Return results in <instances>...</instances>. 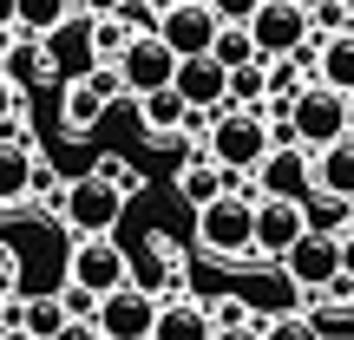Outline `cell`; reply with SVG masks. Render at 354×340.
Wrapping results in <instances>:
<instances>
[{"instance_id":"6da1fadb","label":"cell","mask_w":354,"mask_h":340,"mask_svg":"<svg viewBox=\"0 0 354 340\" xmlns=\"http://www.w3.org/2000/svg\"><path fill=\"white\" fill-rule=\"evenodd\" d=\"M354 131V112H348V99L342 92H328V86H302L295 92V105H289V144L295 151H328L335 138H348Z\"/></svg>"},{"instance_id":"7a4b0ae2","label":"cell","mask_w":354,"mask_h":340,"mask_svg":"<svg viewBox=\"0 0 354 340\" xmlns=\"http://www.w3.org/2000/svg\"><path fill=\"white\" fill-rule=\"evenodd\" d=\"M203 157H210L223 177H250L269 157V125L256 112H216L210 138H203Z\"/></svg>"},{"instance_id":"3957f363","label":"cell","mask_w":354,"mask_h":340,"mask_svg":"<svg viewBox=\"0 0 354 340\" xmlns=\"http://www.w3.org/2000/svg\"><path fill=\"white\" fill-rule=\"evenodd\" d=\"M250 197H216L197 210V249L210 255V262H250Z\"/></svg>"},{"instance_id":"277c9868","label":"cell","mask_w":354,"mask_h":340,"mask_svg":"<svg viewBox=\"0 0 354 340\" xmlns=\"http://www.w3.org/2000/svg\"><path fill=\"white\" fill-rule=\"evenodd\" d=\"M118 216H125V197H118L112 183H99V177H73L53 223H66V229H73V242H86V236H112Z\"/></svg>"},{"instance_id":"5b68a950","label":"cell","mask_w":354,"mask_h":340,"mask_svg":"<svg viewBox=\"0 0 354 340\" xmlns=\"http://www.w3.org/2000/svg\"><path fill=\"white\" fill-rule=\"evenodd\" d=\"M230 294L250 308V321H282V314H302V308H308V294L289 281V268L263 262V255H250V268H243V281Z\"/></svg>"},{"instance_id":"8992f818","label":"cell","mask_w":354,"mask_h":340,"mask_svg":"<svg viewBox=\"0 0 354 340\" xmlns=\"http://www.w3.org/2000/svg\"><path fill=\"white\" fill-rule=\"evenodd\" d=\"M250 190H256V203H295V210H302V203L315 197V164H308V151H295V144H269V157L250 170Z\"/></svg>"},{"instance_id":"52a82bcc","label":"cell","mask_w":354,"mask_h":340,"mask_svg":"<svg viewBox=\"0 0 354 340\" xmlns=\"http://www.w3.org/2000/svg\"><path fill=\"white\" fill-rule=\"evenodd\" d=\"M118 99H125V86H118L112 66H92V72L66 79V92H59V125H66V138H86Z\"/></svg>"},{"instance_id":"ba28073f","label":"cell","mask_w":354,"mask_h":340,"mask_svg":"<svg viewBox=\"0 0 354 340\" xmlns=\"http://www.w3.org/2000/svg\"><path fill=\"white\" fill-rule=\"evenodd\" d=\"M243 33H250V46H256V59H295V52L308 46V13L302 7H289V0H263V7L243 20Z\"/></svg>"},{"instance_id":"9c48e42d","label":"cell","mask_w":354,"mask_h":340,"mask_svg":"<svg viewBox=\"0 0 354 340\" xmlns=\"http://www.w3.org/2000/svg\"><path fill=\"white\" fill-rule=\"evenodd\" d=\"M66 281L86 288L92 301H105L112 288H125V249H118V236H86V242H73V255H66Z\"/></svg>"},{"instance_id":"30bf717a","label":"cell","mask_w":354,"mask_h":340,"mask_svg":"<svg viewBox=\"0 0 354 340\" xmlns=\"http://www.w3.org/2000/svg\"><path fill=\"white\" fill-rule=\"evenodd\" d=\"M112 72H118V86H125V99H151V92H171L177 59L158 46L151 33H145V39H131V46L118 52V66H112Z\"/></svg>"},{"instance_id":"8fae6325","label":"cell","mask_w":354,"mask_h":340,"mask_svg":"<svg viewBox=\"0 0 354 340\" xmlns=\"http://www.w3.org/2000/svg\"><path fill=\"white\" fill-rule=\"evenodd\" d=\"M151 321H158V301L138 288H112L99 301V314H92V328L105 340H151Z\"/></svg>"},{"instance_id":"7c38bea8","label":"cell","mask_w":354,"mask_h":340,"mask_svg":"<svg viewBox=\"0 0 354 340\" xmlns=\"http://www.w3.org/2000/svg\"><path fill=\"white\" fill-rule=\"evenodd\" d=\"M295 242H302V210H295V203H256L250 210V255L282 262Z\"/></svg>"},{"instance_id":"4fadbf2b","label":"cell","mask_w":354,"mask_h":340,"mask_svg":"<svg viewBox=\"0 0 354 340\" xmlns=\"http://www.w3.org/2000/svg\"><path fill=\"white\" fill-rule=\"evenodd\" d=\"M151 39L171 59H203L210 39H216V20H210V7H165V20H158Z\"/></svg>"},{"instance_id":"5bb4252c","label":"cell","mask_w":354,"mask_h":340,"mask_svg":"<svg viewBox=\"0 0 354 340\" xmlns=\"http://www.w3.org/2000/svg\"><path fill=\"white\" fill-rule=\"evenodd\" d=\"M223 66L216 59H177L171 72V92L184 99V112H223Z\"/></svg>"},{"instance_id":"9a60e30c","label":"cell","mask_w":354,"mask_h":340,"mask_svg":"<svg viewBox=\"0 0 354 340\" xmlns=\"http://www.w3.org/2000/svg\"><path fill=\"white\" fill-rule=\"evenodd\" d=\"M125 288L151 294V301H165V294L177 288V255H171V242H165V236L145 242V255H125Z\"/></svg>"},{"instance_id":"2e32d148","label":"cell","mask_w":354,"mask_h":340,"mask_svg":"<svg viewBox=\"0 0 354 340\" xmlns=\"http://www.w3.org/2000/svg\"><path fill=\"white\" fill-rule=\"evenodd\" d=\"M308 164H315V190H322V197L354 203V131H348V138H335L328 151H315Z\"/></svg>"},{"instance_id":"e0dca14e","label":"cell","mask_w":354,"mask_h":340,"mask_svg":"<svg viewBox=\"0 0 354 340\" xmlns=\"http://www.w3.org/2000/svg\"><path fill=\"white\" fill-rule=\"evenodd\" d=\"M315 86L354 99V33H328V39L315 46Z\"/></svg>"},{"instance_id":"ac0fdd59","label":"cell","mask_w":354,"mask_h":340,"mask_svg":"<svg viewBox=\"0 0 354 340\" xmlns=\"http://www.w3.org/2000/svg\"><path fill=\"white\" fill-rule=\"evenodd\" d=\"M73 20V0H13V33L20 39H53Z\"/></svg>"},{"instance_id":"d6986e66","label":"cell","mask_w":354,"mask_h":340,"mask_svg":"<svg viewBox=\"0 0 354 340\" xmlns=\"http://www.w3.org/2000/svg\"><path fill=\"white\" fill-rule=\"evenodd\" d=\"M151 340H210V321H203V301H158Z\"/></svg>"},{"instance_id":"ffe728a7","label":"cell","mask_w":354,"mask_h":340,"mask_svg":"<svg viewBox=\"0 0 354 340\" xmlns=\"http://www.w3.org/2000/svg\"><path fill=\"white\" fill-rule=\"evenodd\" d=\"M230 190V177L210 164V157H190V164H177V197L190 203V210H203V203H216Z\"/></svg>"},{"instance_id":"44dd1931","label":"cell","mask_w":354,"mask_h":340,"mask_svg":"<svg viewBox=\"0 0 354 340\" xmlns=\"http://www.w3.org/2000/svg\"><path fill=\"white\" fill-rule=\"evenodd\" d=\"M302 229H308V236L342 242L348 229H354V203H342V197H322V190H315V197L302 203Z\"/></svg>"},{"instance_id":"7402d4cb","label":"cell","mask_w":354,"mask_h":340,"mask_svg":"<svg viewBox=\"0 0 354 340\" xmlns=\"http://www.w3.org/2000/svg\"><path fill=\"white\" fill-rule=\"evenodd\" d=\"M138 125H145V138L177 144V125H184V99H177V92H151V99H138Z\"/></svg>"},{"instance_id":"603a6c76","label":"cell","mask_w":354,"mask_h":340,"mask_svg":"<svg viewBox=\"0 0 354 340\" xmlns=\"http://www.w3.org/2000/svg\"><path fill=\"white\" fill-rule=\"evenodd\" d=\"M26 190H33V151H20V144H0V210L26 203Z\"/></svg>"},{"instance_id":"cb8c5ba5","label":"cell","mask_w":354,"mask_h":340,"mask_svg":"<svg viewBox=\"0 0 354 340\" xmlns=\"http://www.w3.org/2000/svg\"><path fill=\"white\" fill-rule=\"evenodd\" d=\"M302 321L315 340H354V308H342V301H308Z\"/></svg>"},{"instance_id":"d4e9b609","label":"cell","mask_w":354,"mask_h":340,"mask_svg":"<svg viewBox=\"0 0 354 340\" xmlns=\"http://www.w3.org/2000/svg\"><path fill=\"white\" fill-rule=\"evenodd\" d=\"M203 59H216L223 72H236V66H256V46H250V33L243 26H216V39H210V52Z\"/></svg>"},{"instance_id":"484cf974","label":"cell","mask_w":354,"mask_h":340,"mask_svg":"<svg viewBox=\"0 0 354 340\" xmlns=\"http://www.w3.org/2000/svg\"><path fill=\"white\" fill-rule=\"evenodd\" d=\"M86 46H92V66H118V52L131 46V33L118 20H86Z\"/></svg>"},{"instance_id":"4316f807","label":"cell","mask_w":354,"mask_h":340,"mask_svg":"<svg viewBox=\"0 0 354 340\" xmlns=\"http://www.w3.org/2000/svg\"><path fill=\"white\" fill-rule=\"evenodd\" d=\"M92 177H99V183H112L118 197H138V190H145V170L131 164V157H118V151H105L99 164H92Z\"/></svg>"},{"instance_id":"83f0119b","label":"cell","mask_w":354,"mask_h":340,"mask_svg":"<svg viewBox=\"0 0 354 340\" xmlns=\"http://www.w3.org/2000/svg\"><path fill=\"white\" fill-rule=\"evenodd\" d=\"M20 328L33 334V340H53L66 328V314H59V301H53V294H33V301H26V314H20Z\"/></svg>"},{"instance_id":"f1b7e54d","label":"cell","mask_w":354,"mask_h":340,"mask_svg":"<svg viewBox=\"0 0 354 340\" xmlns=\"http://www.w3.org/2000/svg\"><path fill=\"white\" fill-rule=\"evenodd\" d=\"M203 321H210V334H230V328H256L250 308L236 301V294H216V301H203Z\"/></svg>"},{"instance_id":"f546056e","label":"cell","mask_w":354,"mask_h":340,"mask_svg":"<svg viewBox=\"0 0 354 340\" xmlns=\"http://www.w3.org/2000/svg\"><path fill=\"white\" fill-rule=\"evenodd\" d=\"M53 301H59L66 321H92V314H99V301H92L86 288H73V281H59V294H53Z\"/></svg>"},{"instance_id":"4dcf8cb0","label":"cell","mask_w":354,"mask_h":340,"mask_svg":"<svg viewBox=\"0 0 354 340\" xmlns=\"http://www.w3.org/2000/svg\"><path fill=\"white\" fill-rule=\"evenodd\" d=\"M203 7H210V20H216V26H243L256 7H263V0H203Z\"/></svg>"},{"instance_id":"1f68e13d","label":"cell","mask_w":354,"mask_h":340,"mask_svg":"<svg viewBox=\"0 0 354 340\" xmlns=\"http://www.w3.org/2000/svg\"><path fill=\"white\" fill-rule=\"evenodd\" d=\"M256 334H263V340H315V334H308V321H302V314H282V321H263V328H256Z\"/></svg>"},{"instance_id":"d6a6232c","label":"cell","mask_w":354,"mask_h":340,"mask_svg":"<svg viewBox=\"0 0 354 340\" xmlns=\"http://www.w3.org/2000/svg\"><path fill=\"white\" fill-rule=\"evenodd\" d=\"M73 7H86V20H118L125 0H73Z\"/></svg>"},{"instance_id":"836d02e7","label":"cell","mask_w":354,"mask_h":340,"mask_svg":"<svg viewBox=\"0 0 354 340\" xmlns=\"http://www.w3.org/2000/svg\"><path fill=\"white\" fill-rule=\"evenodd\" d=\"M53 340H99V328H92V321H66Z\"/></svg>"},{"instance_id":"e575fe53","label":"cell","mask_w":354,"mask_h":340,"mask_svg":"<svg viewBox=\"0 0 354 340\" xmlns=\"http://www.w3.org/2000/svg\"><path fill=\"white\" fill-rule=\"evenodd\" d=\"M335 262H342V275L354 281V229H348V236H342V242H335Z\"/></svg>"},{"instance_id":"d590c367","label":"cell","mask_w":354,"mask_h":340,"mask_svg":"<svg viewBox=\"0 0 354 340\" xmlns=\"http://www.w3.org/2000/svg\"><path fill=\"white\" fill-rule=\"evenodd\" d=\"M13 112H20V86H7V79H0V125H7Z\"/></svg>"},{"instance_id":"8d00e7d4","label":"cell","mask_w":354,"mask_h":340,"mask_svg":"<svg viewBox=\"0 0 354 340\" xmlns=\"http://www.w3.org/2000/svg\"><path fill=\"white\" fill-rule=\"evenodd\" d=\"M20 46V33H13V26H0V66H7V52Z\"/></svg>"},{"instance_id":"74e56055","label":"cell","mask_w":354,"mask_h":340,"mask_svg":"<svg viewBox=\"0 0 354 340\" xmlns=\"http://www.w3.org/2000/svg\"><path fill=\"white\" fill-rule=\"evenodd\" d=\"M210 340H263L256 328H230V334H210Z\"/></svg>"},{"instance_id":"f35d334b","label":"cell","mask_w":354,"mask_h":340,"mask_svg":"<svg viewBox=\"0 0 354 340\" xmlns=\"http://www.w3.org/2000/svg\"><path fill=\"white\" fill-rule=\"evenodd\" d=\"M7 275H13V255H7V249H0V288H7Z\"/></svg>"},{"instance_id":"ab89813d","label":"cell","mask_w":354,"mask_h":340,"mask_svg":"<svg viewBox=\"0 0 354 340\" xmlns=\"http://www.w3.org/2000/svg\"><path fill=\"white\" fill-rule=\"evenodd\" d=\"M335 7H342V20H348V33H354V0H335Z\"/></svg>"},{"instance_id":"60d3db41","label":"cell","mask_w":354,"mask_h":340,"mask_svg":"<svg viewBox=\"0 0 354 340\" xmlns=\"http://www.w3.org/2000/svg\"><path fill=\"white\" fill-rule=\"evenodd\" d=\"M289 7H302V13H315V7H328V0H289Z\"/></svg>"},{"instance_id":"b9f144b4","label":"cell","mask_w":354,"mask_h":340,"mask_svg":"<svg viewBox=\"0 0 354 340\" xmlns=\"http://www.w3.org/2000/svg\"><path fill=\"white\" fill-rule=\"evenodd\" d=\"M0 26H13V0H0Z\"/></svg>"},{"instance_id":"7bdbcfd3","label":"cell","mask_w":354,"mask_h":340,"mask_svg":"<svg viewBox=\"0 0 354 340\" xmlns=\"http://www.w3.org/2000/svg\"><path fill=\"white\" fill-rule=\"evenodd\" d=\"M171 7H203V0H171Z\"/></svg>"},{"instance_id":"ee69618b","label":"cell","mask_w":354,"mask_h":340,"mask_svg":"<svg viewBox=\"0 0 354 340\" xmlns=\"http://www.w3.org/2000/svg\"><path fill=\"white\" fill-rule=\"evenodd\" d=\"M348 112H354V99H348Z\"/></svg>"},{"instance_id":"f6af8a7d","label":"cell","mask_w":354,"mask_h":340,"mask_svg":"<svg viewBox=\"0 0 354 340\" xmlns=\"http://www.w3.org/2000/svg\"><path fill=\"white\" fill-rule=\"evenodd\" d=\"M99 340H105V334H99Z\"/></svg>"}]
</instances>
